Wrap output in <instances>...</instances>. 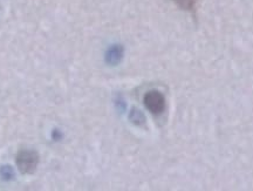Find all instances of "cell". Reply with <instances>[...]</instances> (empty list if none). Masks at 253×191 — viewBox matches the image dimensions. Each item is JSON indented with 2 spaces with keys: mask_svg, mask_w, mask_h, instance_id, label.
Segmentation results:
<instances>
[{
  "mask_svg": "<svg viewBox=\"0 0 253 191\" xmlns=\"http://www.w3.org/2000/svg\"><path fill=\"white\" fill-rule=\"evenodd\" d=\"M16 163L22 174H32L39 163L38 153L33 150H21L17 155Z\"/></svg>",
  "mask_w": 253,
  "mask_h": 191,
  "instance_id": "cell-1",
  "label": "cell"
},
{
  "mask_svg": "<svg viewBox=\"0 0 253 191\" xmlns=\"http://www.w3.org/2000/svg\"><path fill=\"white\" fill-rule=\"evenodd\" d=\"M144 105L147 109L153 115H158V114L163 113L164 108H166V100L164 96L162 95L157 90H150L144 95L143 99Z\"/></svg>",
  "mask_w": 253,
  "mask_h": 191,
  "instance_id": "cell-2",
  "label": "cell"
},
{
  "mask_svg": "<svg viewBox=\"0 0 253 191\" xmlns=\"http://www.w3.org/2000/svg\"><path fill=\"white\" fill-rule=\"evenodd\" d=\"M122 56H123V48L120 45H115V46L110 47L108 50L106 54V60L108 64L118 65L122 60Z\"/></svg>",
  "mask_w": 253,
  "mask_h": 191,
  "instance_id": "cell-3",
  "label": "cell"
},
{
  "mask_svg": "<svg viewBox=\"0 0 253 191\" xmlns=\"http://www.w3.org/2000/svg\"><path fill=\"white\" fill-rule=\"evenodd\" d=\"M130 120H132L133 123H135L137 125L143 124L144 121H146L143 114H142V112H140V110H137V109L132 110V113H130Z\"/></svg>",
  "mask_w": 253,
  "mask_h": 191,
  "instance_id": "cell-4",
  "label": "cell"
},
{
  "mask_svg": "<svg viewBox=\"0 0 253 191\" xmlns=\"http://www.w3.org/2000/svg\"><path fill=\"white\" fill-rule=\"evenodd\" d=\"M13 176H14V172L10 165H4V167L0 168V177L2 179L8 181V179H12Z\"/></svg>",
  "mask_w": 253,
  "mask_h": 191,
  "instance_id": "cell-5",
  "label": "cell"
},
{
  "mask_svg": "<svg viewBox=\"0 0 253 191\" xmlns=\"http://www.w3.org/2000/svg\"><path fill=\"white\" fill-rule=\"evenodd\" d=\"M173 1H175L181 8L187 11L193 10L196 5V0H173Z\"/></svg>",
  "mask_w": 253,
  "mask_h": 191,
  "instance_id": "cell-6",
  "label": "cell"
}]
</instances>
